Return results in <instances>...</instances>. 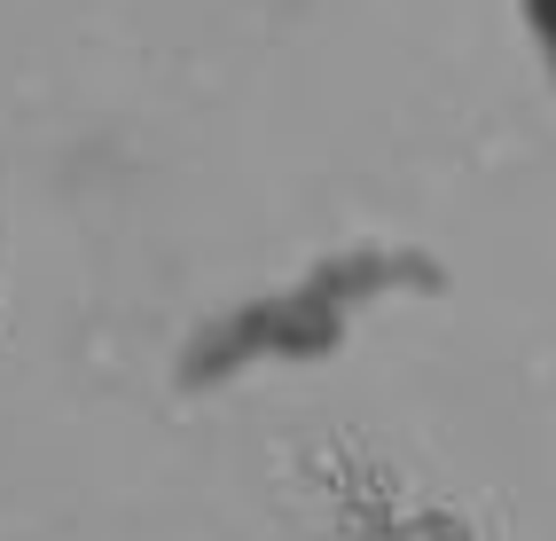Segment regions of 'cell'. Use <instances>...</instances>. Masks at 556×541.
Segmentation results:
<instances>
[{"instance_id": "1", "label": "cell", "mask_w": 556, "mask_h": 541, "mask_svg": "<svg viewBox=\"0 0 556 541\" xmlns=\"http://www.w3.org/2000/svg\"><path fill=\"white\" fill-rule=\"evenodd\" d=\"M526 9V32H533V48H541V63L556 71V0H517Z\"/></svg>"}]
</instances>
